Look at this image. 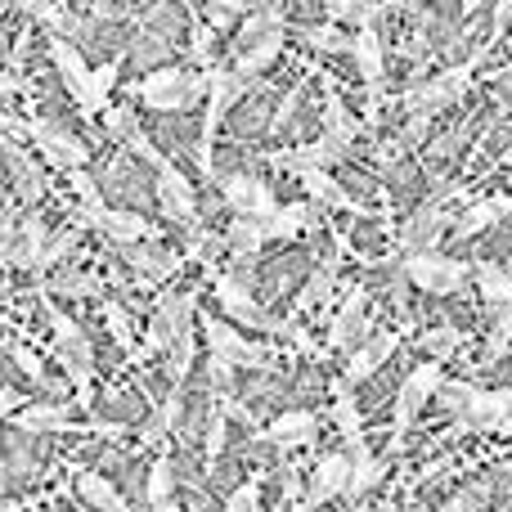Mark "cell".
<instances>
[{
	"label": "cell",
	"instance_id": "7c38bea8",
	"mask_svg": "<svg viewBox=\"0 0 512 512\" xmlns=\"http://www.w3.org/2000/svg\"><path fill=\"white\" fill-rule=\"evenodd\" d=\"M104 225L117 234V239H140V234H144V221H140V216H126V212L104 216Z\"/></svg>",
	"mask_w": 512,
	"mask_h": 512
},
{
	"label": "cell",
	"instance_id": "8992f818",
	"mask_svg": "<svg viewBox=\"0 0 512 512\" xmlns=\"http://www.w3.org/2000/svg\"><path fill=\"white\" fill-rule=\"evenodd\" d=\"M351 481V459L346 454H337V459H324L319 463V477H315V490H310V504H319V499H333L337 490Z\"/></svg>",
	"mask_w": 512,
	"mask_h": 512
},
{
	"label": "cell",
	"instance_id": "6da1fadb",
	"mask_svg": "<svg viewBox=\"0 0 512 512\" xmlns=\"http://www.w3.org/2000/svg\"><path fill=\"white\" fill-rule=\"evenodd\" d=\"M104 189L117 198V203L144 207V203H149V194H153V180H149V171H144L135 158H117L113 171H108V180H104Z\"/></svg>",
	"mask_w": 512,
	"mask_h": 512
},
{
	"label": "cell",
	"instance_id": "7a4b0ae2",
	"mask_svg": "<svg viewBox=\"0 0 512 512\" xmlns=\"http://www.w3.org/2000/svg\"><path fill=\"white\" fill-rule=\"evenodd\" d=\"M409 274H414L423 288H432V292H454L468 270H463L459 261H450V256H418V261L409 265Z\"/></svg>",
	"mask_w": 512,
	"mask_h": 512
},
{
	"label": "cell",
	"instance_id": "9c48e42d",
	"mask_svg": "<svg viewBox=\"0 0 512 512\" xmlns=\"http://www.w3.org/2000/svg\"><path fill=\"white\" fill-rule=\"evenodd\" d=\"M315 432V418L310 414H292V418H279L270 427V445H297V441H310Z\"/></svg>",
	"mask_w": 512,
	"mask_h": 512
},
{
	"label": "cell",
	"instance_id": "ba28073f",
	"mask_svg": "<svg viewBox=\"0 0 512 512\" xmlns=\"http://www.w3.org/2000/svg\"><path fill=\"white\" fill-rule=\"evenodd\" d=\"M477 283L481 292H486V301H495V306H512V274L499 270V265H481L477 270Z\"/></svg>",
	"mask_w": 512,
	"mask_h": 512
},
{
	"label": "cell",
	"instance_id": "5b68a950",
	"mask_svg": "<svg viewBox=\"0 0 512 512\" xmlns=\"http://www.w3.org/2000/svg\"><path fill=\"white\" fill-rule=\"evenodd\" d=\"M279 90H256V95L248 99V104L239 108V113L230 117V131H239V135H252V131H261L265 122L274 117V108H279Z\"/></svg>",
	"mask_w": 512,
	"mask_h": 512
},
{
	"label": "cell",
	"instance_id": "277c9868",
	"mask_svg": "<svg viewBox=\"0 0 512 512\" xmlns=\"http://www.w3.org/2000/svg\"><path fill=\"white\" fill-rule=\"evenodd\" d=\"M427 391H441V373H436L432 364H427V369H418L414 378L400 387V414H396V427H400V432H405L409 418L418 414V405L427 400Z\"/></svg>",
	"mask_w": 512,
	"mask_h": 512
},
{
	"label": "cell",
	"instance_id": "52a82bcc",
	"mask_svg": "<svg viewBox=\"0 0 512 512\" xmlns=\"http://www.w3.org/2000/svg\"><path fill=\"white\" fill-rule=\"evenodd\" d=\"M32 135L41 140V149L50 153L54 162H86L90 158V149L86 144H77V140H68L63 131H50V126H32Z\"/></svg>",
	"mask_w": 512,
	"mask_h": 512
},
{
	"label": "cell",
	"instance_id": "8fae6325",
	"mask_svg": "<svg viewBox=\"0 0 512 512\" xmlns=\"http://www.w3.org/2000/svg\"><path fill=\"white\" fill-rule=\"evenodd\" d=\"M423 346H427V351H436V355H450L454 346H459V328H450V324L432 328V333L423 337Z\"/></svg>",
	"mask_w": 512,
	"mask_h": 512
},
{
	"label": "cell",
	"instance_id": "30bf717a",
	"mask_svg": "<svg viewBox=\"0 0 512 512\" xmlns=\"http://www.w3.org/2000/svg\"><path fill=\"white\" fill-rule=\"evenodd\" d=\"M126 256H131V265H140L144 274H153V279H158V274H167L171 265H176V256L162 252V248H126Z\"/></svg>",
	"mask_w": 512,
	"mask_h": 512
},
{
	"label": "cell",
	"instance_id": "3957f363",
	"mask_svg": "<svg viewBox=\"0 0 512 512\" xmlns=\"http://www.w3.org/2000/svg\"><path fill=\"white\" fill-rule=\"evenodd\" d=\"M189 95H194V81H189L185 72H153V77L144 81V99H149L153 108H167V113H176Z\"/></svg>",
	"mask_w": 512,
	"mask_h": 512
},
{
	"label": "cell",
	"instance_id": "5bb4252c",
	"mask_svg": "<svg viewBox=\"0 0 512 512\" xmlns=\"http://www.w3.org/2000/svg\"><path fill=\"white\" fill-rule=\"evenodd\" d=\"M252 504H256L252 490H239V495H234V504H230V512H252Z\"/></svg>",
	"mask_w": 512,
	"mask_h": 512
},
{
	"label": "cell",
	"instance_id": "4fadbf2b",
	"mask_svg": "<svg viewBox=\"0 0 512 512\" xmlns=\"http://www.w3.org/2000/svg\"><path fill=\"white\" fill-rule=\"evenodd\" d=\"M108 414H113V418H131V423H135V418L144 414V405L135 400V391H117V396L108 400Z\"/></svg>",
	"mask_w": 512,
	"mask_h": 512
}]
</instances>
